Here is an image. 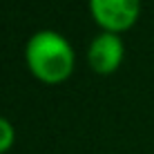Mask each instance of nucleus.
I'll return each mask as SVG.
<instances>
[{
    "mask_svg": "<svg viewBox=\"0 0 154 154\" xmlns=\"http://www.w3.org/2000/svg\"><path fill=\"white\" fill-rule=\"evenodd\" d=\"M25 60L38 81L58 85L74 72V49L69 40L58 31L45 29L34 34L25 47Z\"/></svg>",
    "mask_w": 154,
    "mask_h": 154,
    "instance_id": "1",
    "label": "nucleus"
},
{
    "mask_svg": "<svg viewBox=\"0 0 154 154\" xmlns=\"http://www.w3.org/2000/svg\"><path fill=\"white\" fill-rule=\"evenodd\" d=\"M92 18L109 34L127 31L141 14V0H89Z\"/></svg>",
    "mask_w": 154,
    "mask_h": 154,
    "instance_id": "2",
    "label": "nucleus"
},
{
    "mask_svg": "<svg viewBox=\"0 0 154 154\" xmlns=\"http://www.w3.org/2000/svg\"><path fill=\"white\" fill-rule=\"evenodd\" d=\"M123 40L119 34H109L103 31L92 40L87 49V63L96 74H112L119 69V65L123 63Z\"/></svg>",
    "mask_w": 154,
    "mask_h": 154,
    "instance_id": "3",
    "label": "nucleus"
},
{
    "mask_svg": "<svg viewBox=\"0 0 154 154\" xmlns=\"http://www.w3.org/2000/svg\"><path fill=\"white\" fill-rule=\"evenodd\" d=\"M14 139H16L14 125L9 123L7 119H2V116H0V154H5L9 147L14 145Z\"/></svg>",
    "mask_w": 154,
    "mask_h": 154,
    "instance_id": "4",
    "label": "nucleus"
}]
</instances>
